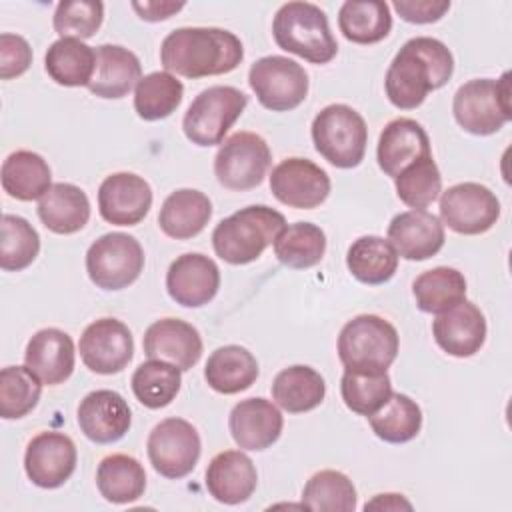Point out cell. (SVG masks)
Returning <instances> with one entry per match:
<instances>
[{"label":"cell","instance_id":"cell-29","mask_svg":"<svg viewBox=\"0 0 512 512\" xmlns=\"http://www.w3.org/2000/svg\"><path fill=\"white\" fill-rule=\"evenodd\" d=\"M38 218L54 234H74L90 220V200L82 188L56 182L38 200Z\"/></svg>","mask_w":512,"mask_h":512},{"label":"cell","instance_id":"cell-46","mask_svg":"<svg viewBox=\"0 0 512 512\" xmlns=\"http://www.w3.org/2000/svg\"><path fill=\"white\" fill-rule=\"evenodd\" d=\"M396 194L398 198L414 208V210H424L428 208L434 200H438L442 192V174L438 170V164L434 162L432 156L420 158L406 166L396 178H394Z\"/></svg>","mask_w":512,"mask_h":512},{"label":"cell","instance_id":"cell-20","mask_svg":"<svg viewBox=\"0 0 512 512\" xmlns=\"http://www.w3.org/2000/svg\"><path fill=\"white\" fill-rule=\"evenodd\" d=\"M432 336L446 354L470 358L484 346L486 318L474 302L464 298L434 318Z\"/></svg>","mask_w":512,"mask_h":512},{"label":"cell","instance_id":"cell-2","mask_svg":"<svg viewBox=\"0 0 512 512\" xmlns=\"http://www.w3.org/2000/svg\"><path fill=\"white\" fill-rule=\"evenodd\" d=\"M242 58L240 38L214 26H182L172 30L160 44L164 70L184 78L228 74L240 66Z\"/></svg>","mask_w":512,"mask_h":512},{"label":"cell","instance_id":"cell-9","mask_svg":"<svg viewBox=\"0 0 512 512\" xmlns=\"http://www.w3.org/2000/svg\"><path fill=\"white\" fill-rule=\"evenodd\" d=\"M144 270L140 242L124 232H108L96 238L86 252V272L100 290H122L138 280Z\"/></svg>","mask_w":512,"mask_h":512},{"label":"cell","instance_id":"cell-19","mask_svg":"<svg viewBox=\"0 0 512 512\" xmlns=\"http://www.w3.org/2000/svg\"><path fill=\"white\" fill-rule=\"evenodd\" d=\"M220 288V270L212 258L200 252L178 256L166 272L168 296L186 308L208 304Z\"/></svg>","mask_w":512,"mask_h":512},{"label":"cell","instance_id":"cell-1","mask_svg":"<svg viewBox=\"0 0 512 512\" xmlns=\"http://www.w3.org/2000/svg\"><path fill=\"white\" fill-rule=\"evenodd\" d=\"M454 74V56L448 46L432 36L410 38L392 58L384 90L392 106L418 108L428 92L442 88Z\"/></svg>","mask_w":512,"mask_h":512},{"label":"cell","instance_id":"cell-27","mask_svg":"<svg viewBox=\"0 0 512 512\" xmlns=\"http://www.w3.org/2000/svg\"><path fill=\"white\" fill-rule=\"evenodd\" d=\"M142 78L138 56L118 44H102L96 48V70L88 90L106 100L124 98Z\"/></svg>","mask_w":512,"mask_h":512},{"label":"cell","instance_id":"cell-32","mask_svg":"<svg viewBox=\"0 0 512 512\" xmlns=\"http://www.w3.org/2000/svg\"><path fill=\"white\" fill-rule=\"evenodd\" d=\"M2 188L10 198L40 200L52 186L48 162L32 150H16L2 162Z\"/></svg>","mask_w":512,"mask_h":512},{"label":"cell","instance_id":"cell-50","mask_svg":"<svg viewBox=\"0 0 512 512\" xmlns=\"http://www.w3.org/2000/svg\"><path fill=\"white\" fill-rule=\"evenodd\" d=\"M132 8L146 22L168 20L184 8V2H132Z\"/></svg>","mask_w":512,"mask_h":512},{"label":"cell","instance_id":"cell-30","mask_svg":"<svg viewBox=\"0 0 512 512\" xmlns=\"http://www.w3.org/2000/svg\"><path fill=\"white\" fill-rule=\"evenodd\" d=\"M258 378V362L250 350L238 344L216 348L204 366L206 384L220 394L248 390Z\"/></svg>","mask_w":512,"mask_h":512},{"label":"cell","instance_id":"cell-4","mask_svg":"<svg viewBox=\"0 0 512 512\" xmlns=\"http://www.w3.org/2000/svg\"><path fill=\"white\" fill-rule=\"evenodd\" d=\"M272 36L278 48L312 64H328L338 52L326 12L312 2H286L272 20Z\"/></svg>","mask_w":512,"mask_h":512},{"label":"cell","instance_id":"cell-17","mask_svg":"<svg viewBox=\"0 0 512 512\" xmlns=\"http://www.w3.org/2000/svg\"><path fill=\"white\" fill-rule=\"evenodd\" d=\"M152 206L150 184L134 172H116L98 188L100 216L114 226H136Z\"/></svg>","mask_w":512,"mask_h":512},{"label":"cell","instance_id":"cell-41","mask_svg":"<svg viewBox=\"0 0 512 512\" xmlns=\"http://www.w3.org/2000/svg\"><path fill=\"white\" fill-rule=\"evenodd\" d=\"M372 432L388 444H404L418 436L422 428V410L406 394L392 392L388 402L368 416Z\"/></svg>","mask_w":512,"mask_h":512},{"label":"cell","instance_id":"cell-31","mask_svg":"<svg viewBox=\"0 0 512 512\" xmlns=\"http://www.w3.org/2000/svg\"><path fill=\"white\" fill-rule=\"evenodd\" d=\"M326 382L320 372L306 364H294L276 374L272 380V400L288 414L310 412L322 404Z\"/></svg>","mask_w":512,"mask_h":512},{"label":"cell","instance_id":"cell-26","mask_svg":"<svg viewBox=\"0 0 512 512\" xmlns=\"http://www.w3.org/2000/svg\"><path fill=\"white\" fill-rule=\"evenodd\" d=\"M256 484V466L242 450H224L206 468V490L220 504L236 506L246 502L254 494Z\"/></svg>","mask_w":512,"mask_h":512},{"label":"cell","instance_id":"cell-18","mask_svg":"<svg viewBox=\"0 0 512 512\" xmlns=\"http://www.w3.org/2000/svg\"><path fill=\"white\" fill-rule=\"evenodd\" d=\"M80 432L94 444H112L126 436L132 426V410L116 390H94L78 404Z\"/></svg>","mask_w":512,"mask_h":512},{"label":"cell","instance_id":"cell-39","mask_svg":"<svg viewBox=\"0 0 512 512\" xmlns=\"http://www.w3.org/2000/svg\"><path fill=\"white\" fill-rule=\"evenodd\" d=\"M130 384L136 400L142 406L158 410L172 404V400L178 396L182 386V370L170 362L150 358L134 370Z\"/></svg>","mask_w":512,"mask_h":512},{"label":"cell","instance_id":"cell-14","mask_svg":"<svg viewBox=\"0 0 512 512\" xmlns=\"http://www.w3.org/2000/svg\"><path fill=\"white\" fill-rule=\"evenodd\" d=\"M330 176L324 168L308 158H284L272 168L270 192L272 196L296 210L318 208L330 194Z\"/></svg>","mask_w":512,"mask_h":512},{"label":"cell","instance_id":"cell-40","mask_svg":"<svg viewBox=\"0 0 512 512\" xmlns=\"http://www.w3.org/2000/svg\"><path fill=\"white\" fill-rule=\"evenodd\" d=\"M184 84L170 72H150L134 90V110L146 122L168 118L180 106Z\"/></svg>","mask_w":512,"mask_h":512},{"label":"cell","instance_id":"cell-49","mask_svg":"<svg viewBox=\"0 0 512 512\" xmlns=\"http://www.w3.org/2000/svg\"><path fill=\"white\" fill-rule=\"evenodd\" d=\"M392 8L410 24H432L450 10V0H394Z\"/></svg>","mask_w":512,"mask_h":512},{"label":"cell","instance_id":"cell-37","mask_svg":"<svg viewBox=\"0 0 512 512\" xmlns=\"http://www.w3.org/2000/svg\"><path fill=\"white\" fill-rule=\"evenodd\" d=\"M324 252L326 234L312 222L286 224L274 240V256L280 264L294 270H306L320 264Z\"/></svg>","mask_w":512,"mask_h":512},{"label":"cell","instance_id":"cell-15","mask_svg":"<svg viewBox=\"0 0 512 512\" xmlns=\"http://www.w3.org/2000/svg\"><path fill=\"white\" fill-rule=\"evenodd\" d=\"M84 366L96 374H118L134 356V338L130 328L116 318H98L90 322L78 342Z\"/></svg>","mask_w":512,"mask_h":512},{"label":"cell","instance_id":"cell-11","mask_svg":"<svg viewBox=\"0 0 512 512\" xmlns=\"http://www.w3.org/2000/svg\"><path fill=\"white\" fill-rule=\"evenodd\" d=\"M248 84L258 102L272 112L298 108L308 96V72L286 56L258 58L248 70Z\"/></svg>","mask_w":512,"mask_h":512},{"label":"cell","instance_id":"cell-8","mask_svg":"<svg viewBox=\"0 0 512 512\" xmlns=\"http://www.w3.org/2000/svg\"><path fill=\"white\" fill-rule=\"evenodd\" d=\"M248 96L234 86H210L188 106L182 118L184 136L196 146H216L242 116Z\"/></svg>","mask_w":512,"mask_h":512},{"label":"cell","instance_id":"cell-5","mask_svg":"<svg viewBox=\"0 0 512 512\" xmlns=\"http://www.w3.org/2000/svg\"><path fill=\"white\" fill-rule=\"evenodd\" d=\"M396 328L376 314H360L348 320L338 334V358L344 368L386 372L398 356Z\"/></svg>","mask_w":512,"mask_h":512},{"label":"cell","instance_id":"cell-51","mask_svg":"<svg viewBox=\"0 0 512 512\" xmlns=\"http://www.w3.org/2000/svg\"><path fill=\"white\" fill-rule=\"evenodd\" d=\"M412 510V504L402 494H378L364 504V510Z\"/></svg>","mask_w":512,"mask_h":512},{"label":"cell","instance_id":"cell-6","mask_svg":"<svg viewBox=\"0 0 512 512\" xmlns=\"http://www.w3.org/2000/svg\"><path fill=\"white\" fill-rule=\"evenodd\" d=\"M316 152L336 168H356L366 154L368 128L364 118L348 104L322 108L310 126Z\"/></svg>","mask_w":512,"mask_h":512},{"label":"cell","instance_id":"cell-44","mask_svg":"<svg viewBox=\"0 0 512 512\" xmlns=\"http://www.w3.org/2000/svg\"><path fill=\"white\" fill-rule=\"evenodd\" d=\"M0 232V268L6 272L28 268L40 252V236L36 228L22 216L4 214Z\"/></svg>","mask_w":512,"mask_h":512},{"label":"cell","instance_id":"cell-22","mask_svg":"<svg viewBox=\"0 0 512 512\" xmlns=\"http://www.w3.org/2000/svg\"><path fill=\"white\" fill-rule=\"evenodd\" d=\"M386 240L404 260H428L444 246V224L426 210H406L390 220Z\"/></svg>","mask_w":512,"mask_h":512},{"label":"cell","instance_id":"cell-48","mask_svg":"<svg viewBox=\"0 0 512 512\" xmlns=\"http://www.w3.org/2000/svg\"><path fill=\"white\" fill-rule=\"evenodd\" d=\"M32 64V48L26 38L10 32L0 34V78L12 80L22 76Z\"/></svg>","mask_w":512,"mask_h":512},{"label":"cell","instance_id":"cell-36","mask_svg":"<svg viewBox=\"0 0 512 512\" xmlns=\"http://www.w3.org/2000/svg\"><path fill=\"white\" fill-rule=\"evenodd\" d=\"M338 28L348 42L376 44L392 30L390 6L382 0H348L338 10Z\"/></svg>","mask_w":512,"mask_h":512},{"label":"cell","instance_id":"cell-34","mask_svg":"<svg viewBox=\"0 0 512 512\" xmlns=\"http://www.w3.org/2000/svg\"><path fill=\"white\" fill-rule=\"evenodd\" d=\"M96 486L106 502L130 504L146 490L144 466L130 454H110L98 464Z\"/></svg>","mask_w":512,"mask_h":512},{"label":"cell","instance_id":"cell-24","mask_svg":"<svg viewBox=\"0 0 512 512\" xmlns=\"http://www.w3.org/2000/svg\"><path fill=\"white\" fill-rule=\"evenodd\" d=\"M432 156L430 138L414 118H394L380 132L376 160L386 176L396 178L412 162Z\"/></svg>","mask_w":512,"mask_h":512},{"label":"cell","instance_id":"cell-33","mask_svg":"<svg viewBox=\"0 0 512 512\" xmlns=\"http://www.w3.org/2000/svg\"><path fill=\"white\" fill-rule=\"evenodd\" d=\"M44 68L60 86H88L96 70V50L78 38H60L48 46Z\"/></svg>","mask_w":512,"mask_h":512},{"label":"cell","instance_id":"cell-23","mask_svg":"<svg viewBox=\"0 0 512 512\" xmlns=\"http://www.w3.org/2000/svg\"><path fill=\"white\" fill-rule=\"evenodd\" d=\"M228 428L242 450H266L282 434L284 418L278 406L266 398L240 400L228 416Z\"/></svg>","mask_w":512,"mask_h":512},{"label":"cell","instance_id":"cell-45","mask_svg":"<svg viewBox=\"0 0 512 512\" xmlns=\"http://www.w3.org/2000/svg\"><path fill=\"white\" fill-rule=\"evenodd\" d=\"M42 394L40 378L28 366H6L0 372V416L18 420L30 414Z\"/></svg>","mask_w":512,"mask_h":512},{"label":"cell","instance_id":"cell-13","mask_svg":"<svg viewBox=\"0 0 512 512\" xmlns=\"http://www.w3.org/2000/svg\"><path fill=\"white\" fill-rule=\"evenodd\" d=\"M440 218L456 234H484L500 218V200L484 184L460 182L442 192Z\"/></svg>","mask_w":512,"mask_h":512},{"label":"cell","instance_id":"cell-42","mask_svg":"<svg viewBox=\"0 0 512 512\" xmlns=\"http://www.w3.org/2000/svg\"><path fill=\"white\" fill-rule=\"evenodd\" d=\"M340 394L348 410L368 418L392 396V380L388 372L346 368L340 380Z\"/></svg>","mask_w":512,"mask_h":512},{"label":"cell","instance_id":"cell-10","mask_svg":"<svg viewBox=\"0 0 512 512\" xmlns=\"http://www.w3.org/2000/svg\"><path fill=\"white\" fill-rule=\"evenodd\" d=\"M270 162L266 140L256 132L242 130L220 144L214 156V174L224 188L244 192L262 184Z\"/></svg>","mask_w":512,"mask_h":512},{"label":"cell","instance_id":"cell-38","mask_svg":"<svg viewBox=\"0 0 512 512\" xmlns=\"http://www.w3.org/2000/svg\"><path fill=\"white\" fill-rule=\"evenodd\" d=\"M412 294L418 310L426 314H440L464 300L466 278L456 268L436 266L416 276L412 282Z\"/></svg>","mask_w":512,"mask_h":512},{"label":"cell","instance_id":"cell-7","mask_svg":"<svg viewBox=\"0 0 512 512\" xmlns=\"http://www.w3.org/2000/svg\"><path fill=\"white\" fill-rule=\"evenodd\" d=\"M458 126L474 136H490L510 122V72L498 80L474 78L464 82L452 100Z\"/></svg>","mask_w":512,"mask_h":512},{"label":"cell","instance_id":"cell-35","mask_svg":"<svg viewBox=\"0 0 512 512\" xmlns=\"http://www.w3.org/2000/svg\"><path fill=\"white\" fill-rule=\"evenodd\" d=\"M346 266L358 282L378 286L396 274L398 254L388 240L368 234L350 244L346 252Z\"/></svg>","mask_w":512,"mask_h":512},{"label":"cell","instance_id":"cell-12","mask_svg":"<svg viewBox=\"0 0 512 512\" xmlns=\"http://www.w3.org/2000/svg\"><path fill=\"white\" fill-rule=\"evenodd\" d=\"M146 452L152 468L160 476L180 480L188 476L200 460V434L184 418H164L150 430Z\"/></svg>","mask_w":512,"mask_h":512},{"label":"cell","instance_id":"cell-43","mask_svg":"<svg viewBox=\"0 0 512 512\" xmlns=\"http://www.w3.org/2000/svg\"><path fill=\"white\" fill-rule=\"evenodd\" d=\"M302 506L318 512H354L356 488L344 472L320 470L304 484Z\"/></svg>","mask_w":512,"mask_h":512},{"label":"cell","instance_id":"cell-3","mask_svg":"<svg viewBox=\"0 0 512 512\" xmlns=\"http://www.w3.org/2000/svg\"><path fill=\"white\" fill-rule=\"evenodd\" d=\"M286 218L278 210L254 204L222 218L212 230V246L220 260L242 266L258 260L284 230Z\"/></svg>","mask_w":512,"mask_h":512},{"label":"cell","instance_id":"cell-28","mask_svg":"<svg viewBox=\"0 0 512 512\" xmlns=\"http://www.w3.org/2000/svg\"><path fill=\"white\" fill-rule=\"evenodd\" d=\"M212 216L210 198L194 188H180L166 196L158 212L160 230L174 240L198 236Z\"/></svg>","mask_w":512,"mask_h":512},{"label":"cell","instance_id":"cell-21","mask_svg":"<svg viewBox=\"0 0 512 512\" xmlns=\"http://www.w3.org/2000/svg\"><path fill=\"white\" fill-rule=\"evenodd\" d=\"M142 348L148 358L170 362L184 372L198 364L204 346L200 332L190 322L162 318L146 328Z\"/></svg>","mask_w":512,"mask_h":512},{"label":"cell","instance_id":"cell-25","mask_svg":"<svg viewBox=\"0 0 512 512\" xmlns=\"http://www.w3.org/2000/svg\"><path fill=\"white\" fill-rule=\"evenodd\" d=\"M24 362L42 384L58 386L74 372V342L60 328H42L28 340Z\"/></svg>","mask_w":512,"mask_h":512},{"label":"cell","instance_id":"cell-16","mask_svg":"<svg viewBox=\"0 0 512 512\" xmlns=\"http://www.w3.org/2000/svg\"><path fill=\"white\" fill-rule=\"evenodd\" d=\"M76 444L64 432L36 434L24 452V472L38 488H60L76 470Z\"/></svg>","mask_w":512,"mask_h":512},{"label":"cell","instance_id":"cell-47","mask_svg":"<svg viewBox=\"0 0 512 512\" xmlns=\"http://www.w3.org/2000/svg\"><path fill=\"white\" fill-rule=\"evenodd\" d=\"M104 20V4L98 0H64L56 6L52 26L60 38H92Z\"/></svg>","mask_w":512,"mask_h":512}]
</instances>
